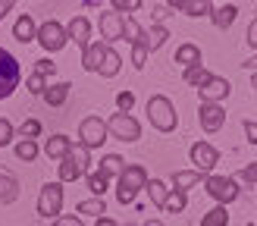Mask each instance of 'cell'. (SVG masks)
I'll list each match as a JSON object with an SVG mask.
<instances>
[{
    "label": "cell",
    "mask_w": 257,
    "mask_h": 226,
    "mask_svg": "<svg viewBox=\"0 0 257 226\" xmlns=\"http://www.w3.org/2000/svg\"><path fill=\"white\" fill-rule=\"evenodd\" d=\"M128 226H138V223H128Z\"/></svg>",
    "instance_id": "816d5d0a"
},
{
    "label": "cell",
    "mask_w": 257,
    "mask_h": 226,
    "mask_svg": "<svg viewBox=\"0 0 257 226\" xmlns=\"http://www.w3.org/2000/svg\"><path fill=\"white\" fill-rule=\"evenodd\" d=\"M122 167H125V160H122L119 154H107L104 160H100V173H104L107 179H110V176H116V179H119V173H122Z\"/></svg>",
    "instance_id": "83f0119b"
},
{
    "label": "cell",
    "mask_w": 257,
    "mask_h": 226,
    "mask_svg": "<svg viewBox=\"0 0 257 226\" xmlns=\"http://www.w3.org/2000/svg\"><path fill=\"white\" fill-rule=\"evenodd\" d=\"M35 72H38V75H44V79H47V75H54V72H57V63L44 57V60H38V63H35Z\"/></svg>",
    "instance_id": "ab89813d"
},
{
    "label": "cell",
    "mask_w": 257,
    "mask_h": 226,
    "mask_svg": "<svg viewBox=\"0 0 257 226\" xmlns=\"http://www.w3.org/2000/svg\"><path fill=\"white\" fill-rule=\"evenodd\" d=\"M201 226H229V210H226L223 204H216L213 210H207V213H204Z\"/></svg>",
    "instance_id": "f546056e"
},
{
    "label": "cell",
    "mask_w": 257,
    "mask_h": 226,
    "mask_svg": "<svg viewBox=\"0 0 257 226\" xmlns=\"http://www.w3.org/2000/svg\"><path fill=\"white\" fill-rule=\"evenodd\" d=\"M235 16H238V7L235 4H223V7H213L210 10V22L216 25V29H229V25L235 22Z\"/></svg>",
    "instance_id": "d6986e66"
},
{
    "label": "cell",
    "mask_w": 257,
    "mask_h": 226,
    "mask_svg": "<svg viewBox=\"0 0 257 226\" xmlns=\"http://www.w3.org/2000/svg\"><path fill=\"white\" fill-rule=\"evenodd\" d=\"M54 223H57V226H85L79 217H57Z\"/></svg>",
    "instance_id": "f6af8a7d"
},
{
    "label": "cell",
    "mask_w": 257,
    "mask_h": 226,
    "mask_svg": "<svg viewBox=\"0 0 257 226\" xmlns=\"http://www.w3.org/2000/svg\"><path fill=\"white\" fill-rule=\"evenodd\" d=\"M185 207H188V198H185L182 192H173V188H170V195H166L163 210H170V213H182Z\"/></svg>",
    "instance_id": "1f68e13d"
},
{
    "label": "cell",
    "mask_w": 257,
    "mask_h": 226,
    "mask_svg": "<svg viewBox=\"0 0 257 226\" xmlns=\"http://www.w3.org/2000/svg\"><path fill=\"white\" fill-rule=\"evenodd\" d=\"M25 88H29L32 94H44L47 91V79H44V75H38V72H32L29 82H25Z\"/></svg>",
    "instance_id": "d590c367"
},
{
    "label": "cell",
    "mask_w": 257,
    "mask_h": 226,
    "mask_svg": "<svg viewBox=\"0 0 257 226\" xmlns=\"http://www.w3.org/2000/svg\"><path fill=\"white\" fill-rule=\"evenodd\" d=\"M191 163H195L198 173H207V170H213L216 163H220V151L213 145H207V142H195L191 145Z\"/></svg>",
    "instance_id": "8fae6325"
},
{
    "label": "cell",
    "mask_w": 257,
    "mask_h": 226,
    "mask_svg": "<svg viewBox=\"0 0 257 226\" xmlns=\"http://www.w3.org/2000/svg\"><path fill=\"white\" fill-rule=\"evenodd\" d=\"M235 182H248V185H257V160L254 163H248V167H241L235 176H232Z\"/></svg>",
    "instance_id": "e575fe53"
},
{
    "label": "cell",
    "mask_w": 257,
    "mask_h": 226,
    "mask_svg": "<svg viewBox=\"0 0 257 226\" xmlns=\"http://www.w3.org/2000/svg\"><path fill=\"white\" fill-rule=\"evenodd\" d=\"M63 207V182H44L41 195H38V217L57 220Z\"/></svg>",
    "instance_id": "5b68a950"
},
{
    "label": "cell",
    "mask_w": 257,
    "mask_h": 226,
    "mask_svg": "<svg viewBox=\"0 0 257 226\" xmlns=\"http://www.w3.org/2000/svg\"><path fill=\"white\" fill-rule=\"evenodd\" d=\"M148 120H151V126L157 132H173L176 126H179L176 107H173V100L166 97V94H154L148 100Z\"/></svg>",
    "instance_id": "3957f363"
},
{
    "label": "cell",
    "mask_w": 257,
    "mask_h": 226,
    "mask_svg": "<svg viewBox=\"0 0 257 226\" xmlns=\"http://www.w3.org/2000/svg\"><path fill=\"white\" fill-rule=\"evenodd\" d=\"M35 38L41 41V47L47 50V54H57V50H63V47H66V41H69V38H66V29H63L57 19H47L41 29H38Z\"/></svg>",
    "instance_id": "9c48e42d"
},
{
    "label": "cell",
    "mask_w": 257,
    "mask_h": 226,
    "mask_svg": "<svg viewBox=\"0 0 257 226\" xmlns=\"http://www.w3.org/2000/svg\"><path fill=\"white\" fill-rule=\"evenodd\" d=\"M207 79H210V72L204 69V66H191V69H185V82H188V85H195V88L207 85Z\"/></svg>",
    "instance_id": "836d02e7"
},
{
    "label": "cell",
    "mask_w": 257,
    "mask_h": 226,
    "mask_svg": "<svg viewBox=\"0 0 257 226\" xmlns=\"http://www.w3.org/2000/svg\"><path fill=\"white\" fill-rule=\"evenodd\" d=\"M122 41H128V44H145V29L135 22V19H125L122 22Z\"/></svg>",
    "instance_id": "484cf974"
},
{
    "label": "cell",
    "mask_w": 257,
    "mask_h": 226,
    "mask_svg": "<svg viewBox=\"0 0 257 226\" xmlns=\"http://www.w3.org/2000/svg\"><path fill=\"white\" fill-rule=\"evenodd\" d=\"M72 148V138L69 135H63V132H57V135H50L47 138V145H44V154L47 157H54V160H63V154Z\"/></svg>",
    "instance_id": "44dd1931"
},
{
    "label": "cell",
    "mask_w": 257,
    "mask_h": 226,
    "mask_svg": "<svg viewBox=\"0 0 257 226\" xmlns=\"http://www.w3.org/2000/svg\"><path fill=\"white\" fill-rule=\"evenodd\" d=\"M229 91H232V85H229L223 75H210L207 85H201V88H198L201 104H223V100L229 97Z\"/></svg>",
    "instance_id": "30bf717a"
},
{
    "label": "cell",
    "mask_w": 257,
    "mask_h": 226,
    "mask_svg": "<svg viewBox=\"0 0 257 226\" xmlns=\"http://www.w3.org/2000/svg\"><path fill=\"white\" fill-rule=\"evenodd\" d=\"M166 38H170L166 25H154L151 32H145V47H148V54H151V50H157V47H163Z\"/></svg>",
    "instance_id": "d4e9b609"
},
{
    "label": "cell",
    "mask_w": 257,
    "mask_h": 226,
    "mask_svg": "<svg viewBox=\"0 0 257 226\" xmlns=\"http://www.w3.org/2000/svg\"><path fill=\"white\" fill-rule=\"evenodd\" d=\"M66 38H72V44H79L82 50H88V44H91V22H88L85 16H75L66 25Z\"/></svg>",
    "instance_id": "4fadbf2b"
},
{
    "label": "cell",
    "mask_w": 257,
    "mask_h": 226,
    "mask_svg": "<svg viewBox=\"0 0 257 226\" xmlns=\"http://www.w3.org/2000/svg\"><path fill=\"white\" fill-rule=\"evenodd\" d=\"M245 38H248V47H254V50H257V16L251 19V25H248V35H245Z\"/></svg>",
    "instance_id": "ee69618b"
},
{
    "label": "cell",
    "mask_w": 257,
    "mask_h": 226,
    "mask_svg": "<svg viewBox=\"0 0 257 226\" xmlns=\"http://www.w3.org/2000/svg\"><path fill=\"white\" fill-rule=\"evenodd\" d=\"M245 69H251V72H257V54H254V57H248V60H245Z\"/></svg>",
    "instance_id": "c3c4849f"
},
{
    "label": "cell",
    "mask_w": 257,
    "mask_h": 226,
    "mask_svg": "<svg viewBox=\"0 0 257 226\" xmlns=\"http://www.w3.org/2000/svg\"><path fill=\"white\" fill-rule=\"evenodd\" d=\"M145 63H148V47L145 44H135L132 47V66L135 69H145Z\"/></svg>",
    "instance_id": "74e56055"
},
{
    "label": "cell",
    "mask_w": 257,
    "mask_h": 226,
    "mask_svg": "<svg viewBox=\"0 0 257 226\" xmlns=\"http://www.w3.org/2000/svg\"><path fill=\"white\" fill-rule=\"evenodd\" d=\"M104 54H107V44H104V41L88 44V50L82 54V66H85L88 72H97V69H100V63H104Z\"/></svg>",
    "instance_id": "ffe728a7"
},
{
    "label": "cell",
    "mask_w": 257,
    "mask_h": 226,
    "mask_svg": "<svg viewBox=\"0 0 257 226\" xmlns=\"http://www.w3.org/2000/svg\"><path fill=\"white\" fill-rule=\"evenodd\" d=\"M19 132H22V138H29V142H35V138L41 135V123H38V120H25Z\"/></svg>",
    "instance_id": "8d00e7d4"
},
{
    "label": "cell",
    "mask_w": 257,
    "mask_h": 226,
    "mask_svg": "<svg viewBox=\"0 0 257 226\" xmlns=\"http://www.w3.org/2000/svg\"><path fill=\"white\" fill-rule=\"evenodd\" d=\"M148 198L154 201V207H160L163 210V204H166V195H170V188H166V182H160V179H148Z\"/></svg>",
    "instance_id": "cb8c5ba5"
},
{
    "label": "cell",
    "mask_w": 257,
    "mask_h": 226,
    "mask_svg": "<svg viewBox=\"0 0 257 226\" xmlns=\"http://www.w3.org/2000/svg\"><path fill=\"white\" fill-rule=\"evenodd\" d=\"M79 138H82L79 145H82V148H88V151H91V148H100V145H104L107 138H110L107 123L100 120V117H85V120H82V126H79Z\"/></svg>",
    "instance_id": "ba28073f"
},
{
    "label": "cell",
    "mask_w": 257,
    "mask_h": 226,
    "mask_svg": "<svg viewBox=\"0 0 257 226\" xmlns=\"http://www.w3.org/2000/svg\"><path fill=\"white\" fill-rule=\"evenodd\" d=\"M176 63H182L185 69L201 66V47H198V44H179V50H176Z\"/></svg>",
    "instance_id": "603a6c76"
},
{
    "label": "cell",
    "mask_w": 257,
    "mask_h": 226,
    "mask_svg": "<svg viewBox=\"0 0 257 226\" xmlns=\"http://www.w3.org/2000/svg\"><path fill=\"white\" fill-rule=\"evenodd\" d=\"M119 66H122V60H119V54H116V50H110L107 47V54H104V63H100V75H104V79H113V75H116L119 72Z\"/></svg>",
    "instance_id": "4316f807"
},
{
    "label": "cell",
    "mask_w": 257,
    "mask_h": 226,
    "mask_svg": "<svg viewBox=\"0 0 257 226\" xmlns=\"http://www.w3.org/2000/svg\"><path fill=\"white\" fill-rule=\"evenodd\" d=\"M241 129H245V135H248V142H251V145H257V123L245 120V123H241Z\"/></svg>",
    "instance_id": "7bdbcfd3"
},
{
    "label": "cell",
    "mask_w": 257,
    "mask_h": 226,
    "mask_svg": "<svg viewBox=\"0 0 257 226\" xmlns=\"http://www.w3.org/2000/svg\"><path fill=\"white\" fill-rule=\"evenodd\" d=\"M145 226H163V223H160V220H148Z\"/></svg>",
    "instance_id": "681fc988"
},
{
    "label": "cell",
    "mask_w": 257,
    "mask_h": 226,
    "mask_svg": "<svg viewBox=\"0 0 257 226\" xmlns=\"http://www.w3.org/2000/svg\"><path fill=\"white\" fill-rule=\"evenodd\" d=\"M122 16L119 13H100V19H97V25H100V35H104V41H119L122 38Z\"/></svg>",
    "instance_id": "5bb4252c"
},
{
    "label": "cell",
    "mask_w": 257,
    "mask_h": 226,
    "mask_svg": "<svg viewBox=\"0 0 257 226\" xmlns=\"http://www.w3.org/2000/svg\"><path fill=\"white\" fill-rule=\"evenodd\" d=\"M207 176L204 173H198V170H179V173H173V192H182V195H188V188H195V185H201Z\"/></svg>",
    "instance_id": "9a60e30c"
},
{
    "label": "cell",
    "mask_w": 257,
    "mask_h": 226,
    "mask_svg": "<svg viewBox=\"0 0 257 226\" xmlns=\"http://www.w3.org/2000/svg\"><path fill=\"white\" fill-rule=\"evenodd\" d=\"M251 85H254V88H257V72H251Z\"/></svg>",
    "instance_id": "f907efd6"
},
{
    "label": "cell",
    "mask_w": 257,
    "mask_h": 226,
    "mask_svg": "<svg viewBox=\"0 0 257 226\" xmlns=\"http://www.w3.org/2000/svg\"><path fill=\"white\" fill-rule=\"evenodd\" d=\"M107 132L119 142H138L141 138V123L132 117V113H113L107 123Z\"/></svg>",
    "instance_id": "52a82bcc"
},
{
    "label": "cell",
    "mask_w": 257,
    "mask_h": 226,
    "mask_svg": "<svg viewBox=\"0 0 257 226\" xmlns=\"http://www.w3.org/2000/svg\"><path fill=\"white\" fill-rule=\"evenodd\" d=\"M170 10H179L185 16H210L213 4H207V0H173Z\"/></svg>",
    "instance_id": "ac0fdd59"
},
{
    "label": "cell",
    "mask_w": 257,
    "mask_h": 226,
    "mask_svg": "<svg viewBox=\"0 0 257 226\" xmlns=\"http://www.w3.org/2000/svg\"><path fill=\"white\" fill-rule=\"evenodd\" d=\"M88 188H91V195L94 198H104V192H107V176L104 173H88Z\"/></svg>",
    "instance_id": "d6a6232c"
},
{
    "label": "cell",
    "mask_w": 257,
    "mask_h": 226,
    "mask_svg": "<svg viewBox=\"0 0 257 226\" xmlns=\"http://www.w3.org/2000/svg\"><path fill=\"white\" fill-rule=\"evenodd\" d=\"M16 198H19V182H16V176L0 167V204H13Z\"/></svg>",
    "instance_id": "e0dca14e"
},
{
    "label": "cell",
    "mask_w": 257,
    "mask_h": 226,
    "mask_svg": "<svg viewBox=\"0 0 257 226\" xmlns=\"http://www.w3.org/2000/svg\"><path fill=\"white\" fill-rule=\"evenodd\" d=\"M135 10H141V0H116V4H113V13H135Z\"/></svg>",
    "instance_id": "f35d334b"
},
{
    "label": "cell",
    "mask_w": 257,
    "mask_h": 226,
    "mask_svg": "<svg viewBox=\"0 0 257 226\" xmlns=\"http://www.w3.org/2000/svg\"><path fill=\"white\" fill-rule=\"evenodd\" d=\"M19 79H22V69H19V60L10 54V50L0 47V100L10 97L13 91L19 88Z\"/></svg>",
    "instance_id": "277c9868"
},
{
    "label": "cell",
    "mask_w": 257,
    "mask_h": 226,
    "mask_svg": "<svg viewBox=\"0 0 257 226\" xmlns=\"http://www.w3.org/2000/svg\"><path fill=\"white\" fill-rule=\"evenodd\" d=\"M35 35H38L35 19L29 16V13H22V16L16 19V25H13V38H16L19 44H29V41H35Z\"/></svg>",
    "instance_id": "2e32d148"
},
{
    "label": "cell",
    "mask_w": 257,
    "mask_h": 226,
    "mask_svg": "<svg viewBox=\"0 0 257 226\" xmlns=\"http://www.w3.org/2000/svg\"><path fill=\"white\" fill-rule=\"evenodd\" d=\"M13 7H16V4H13V0H0V19H4L7 13L13 10Z\"/></svg>",
    "instance_id": "bcb514c9"
},
{
    "label": "cell",
    "mask_w": 257,
    "mask_h": 226,
    "mask_svg": "<svg viewBox=\"0 0 257 226\" xmlns=\"http://www.w3.org/2000/svg\"><path fill=\"white\" fill-rule=\"evenodd\" d=\"M13 142V123L0 117V148H7Z\"/></svg>",
    "instance_id": "60d3db41"
},
{
    "label": "cell",
    "mask_w": 257,
    "mask_h": 226,
    "mask_svg": "<svg viewBox=\"0 0 257 226\" xmlns=\"http://www.w3.org/2000/svg\"><path fill=\"white\" fill-rule=\"evenodd\" d=\"M132 104H135V94H132V91H119V94H116L119 113H128V110H132Z\"/></svg>",
    "instance_id": "b9f144b4"
},
{
    "label": "cell",
    "mask_w": 257,
    "mask_h": 226,
    "mask_svg": "<svg viewBox=\"0 0 257 226\" xmlns=\"http://www.w3.org/2000/svg\"><path fill=\"white\" fill-rule=\"evenodd\" d=\"M94 226H119V223H116V220H110V217H97Z\"/></svg>",
    "instance_id": "7dc6e473"
},
{
    "label": "cell",
    "mask_w": 257,
    "mask_h": 226,
    "mask_svg": "<svg viewBox=\"0 0 257 226\" xmlns=\"http://www.w3.org/2000/svg\"><path fill=\"white\" fill-rule=\"evenodd\" d=\"M204 188H207V195L216 201V204H229V201H235L238 198V182L232 179V176H207V179H204Z\"/></svg>",
    "instance_id": "8992f818"
},
{
    "label": "cell",
    "mask_w": 257,
    "mask_h": 226,
    "mask_svg": "<svg viewBox=\"0 0 257 226\" xmlns=\"http://www.w3.org/2000/svg\"><path fill=\"white\" fill-rule=\"evenodd\" d=\"M198 120H201L204 132H220L223 123H226V110H223V104H201L198 107Z\"/></svg>",
    "instance_id": "7c38bea8"
},
{
    "label": "cell",
    "mask_w": 257,
    "mask_h": 226,
    "mask_svg": "<svg viewBox=\"0 0 257 226\" xmlns=\"http://www.w3.org/2000/svg\"><path fill=\"white\" fill-rule=\"evenodd\" d=\"M13 151H16V157H19L22 163H32V160L38 157V151H41V148H38V142H29V138H22V142H16V148H13Z\"/></svg>",
    "instance_id": "f1b7e54d"
},
{
    "label": "cell",
    "mask_w": 257,
    "mask_h": 226,
    "mask_svg": "<svg viewBox=\"0 0 257 226\" xmlns=\"http://www.w3.org/2000/svg\"><path fill=\"white\" fill-rule=\"evenodd\" d=\"M88 167H91V151L82 148V145H72L66 154H63V160H60V182L82 179V176L88 173Z\"/></svg>",
    "instance_id": "7a4b0ae2"
},
{
    "label": "cell",
    "mask_w": 257,
    "mask_h": 226,
    "mask_svg": "<svg viewBox=\"0 0 257 226\" xmlns=\"http://www.w3.org/2000/svg\"><path fill=\"white\" fill-rule=\"evenodd\" d=\"M75 210H79V213H91V217H104V213H107V204H104V198H88V201H82Z\"/></svg>",
    "instance_id": "4dcf8cb0"
},
{
    "label": "cell",
    "mask_w": 257,
    "mask_h": 226,
    "mask_svg": "<svg viewBox=\"0 0 257 226\" xmlns=\"http://www.w3.org/2000/svg\"><path fill=\"white\" fill-rule=\"evenodd\" d=\"M145 185H148L145 167H138V163H125L122 173H119V179H116V201H119V204H132L135 195Z\"/></svg>",
    "instance_id": "6da1fadb"
},
{
    "label": "cell",
    "mask_w": 257,
    "mask_h": 226,
    "mask_svg": "<svg viewBox=\"0 0 257 226\" xmlns=\"http://www.w3.org/2000/svg\"><path fill=\"white\" fill-rule=\"evenodd\" d=\"M69 91H72L69 82H57V85H47V91L41 97L47 100V107H63V104H66V97H69Z\"/></svg>",
    "instance_id": "7402d4cb"
}]
</instances>
